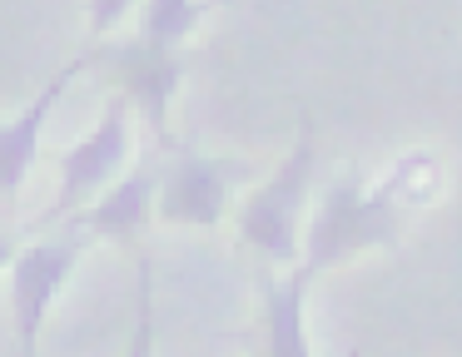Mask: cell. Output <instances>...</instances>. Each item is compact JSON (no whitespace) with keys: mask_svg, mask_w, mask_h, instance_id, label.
I'll return each mask as SVG.
<instances>
[{"mask_svg":"<svg viewBox=\"0 0 462 357\" xmlns=\"http://www.w3.org/2000/svg\"><path fill=\"white\" fill-rule=\"evenodd\" d=\"M393 233H398V198L388 188H363L358 178H343L323 194L319 214H313L299 268L319 278L338 263H353L368 248L393 243Z\"/></svg>","mask_w":462,"mask_h":357,"instance_id":"6da1fadb","label":"cell"},{"mask_svg":"<svg viewBox=\"0 0 462 357\" xmlns=\"http://www.w3.org/2000/svg\"><path fill=\"white\" fill-rule=\"evenodd\" d=\"M313 159H319L313 124H303L289 159L239 208V238L254 253L269 258V263H293L299 258V214H303V198H309V184H313Z\"/></svg>","mask_w":462,"mask_h":357,"instance_id":"7a4b0ae2","label":"cell"},{"mask_svg":"<svg viewBox=\"0 0 462 357\" xmlns=\"http://www.w3.org/2000/svg\"><path fill=\"white\" fill-rule=\"evenodd\" d=\"M75 263H80V238H51V243H31L15 253L11 263V323H15V352L35 357L60 288L70 283Z\"/></svg>","mask_w":462,"mask_h":357,"instance_id":"3957f363","label":"cell"},{"mask_svg":"<svg viewBox=\"0 0 462 357\" xmlns=\"http://www.w3.org/2000/svg\"><path fill=\"white\" fill-rule=\"evenodd\" d=\"M125 159H130V95L110 99L100 114V124L80 139L75 149L60 154V194L51 204V218H65L75 208H85L95 194L120 178Z\"/></svg>","mask_w":462,"mask_h":357,"instance_id":"277c9868","label":"cell"},{"mask_svg":"<svg viewBox=\"0 0 462 357\" xmlns=\"http://www.w3.org/2000/svg\"><path fill=\"white\" fill-rule=\"evenodd\" d=\"M90 65H95V55L65 60V65L45 79L41 95H35L15 119H5V124H0V198H5V204H15V198H21L25 178H31V169H35V154H41V139H45V124H51L55 105H60L65 89H70Z\"/></svg>","mask_w":462,"mask_h":357,"instance_id":"5b68a950","label":"cell"},{"mask_svg":"<svg viewBox=\"0 0 462 357\" xmlns=\"http://www.w3.org/2000/svg\"><path fill=\"white\" fill-rule=\"evenodd\" d=\"M110 75L120 85V95H130V105L150 119L160 144H174L170 139V105H174V89H180V55H174V45H154L144 35L125 40L110 55Z\"/></svg>","mask_w":462,"mask_h":357,"instance_id":"8992f818","label":"cell"},{"mask_svg":"<svg viewBox=\"0 0 462 357\" xmlns=\"http://www.w3.org/2000/svg\"><path fill=\"white\" fill-rule=\"evenodd\" d=\"M224 204H229V169L204 154H184L160 178V194H154V214L164 224L189 228H214L224 218Z\"/></svg>","mask_w":462,"mask_h":357,"instance_id":"52a82bcc","label":"cell"},{"mask_svg":"<svg viewBox=\"0 0 462 357\" xmlns=\"http://www.w3.org/2000/svg\"><path fill=\"white\" fill-rule=\"evenodd\" d=\"M154 194H160V178L150 169H134V174L115 178L105 194H95L85 208H75V224L85 233H100V238H120L130 243L154 214Z\"/></svg>","mask_w":462,"mask_h":357,"instance_id":"ba28073f","label":"cell"},{"mask_svg":"<svg viewBox=\"0 0 462 357\" xmlns=\"http://www.w3.org/2000/svg\"><path fill=\"white\" fill-rule=\"evenodd\" d=\"M313 278L293 268L289 278H263V327H269V357H309V323H303V303H309Z\"/></svg>","mask_w":462,"mask_h":357,"instance_id":"9c48e42d","label":"cell"},{"mask_svg":"<svg viewBox=\"0 0 462 357\" xmlns=\"http://www.w3.org/2000/svg\"><path fill=\"white\" fill-rule=\"evenodd\" d=\"M204 0H144V20H140V35L154 40V45H174L189 35L194 25L204 20Z\"/></svg>","mask_w":462,"mask_h":357,"instance_id":"30bf717a","label":"cell"},{"mask_svg":"<svg viewBox=\"0 0 462 357\" xmlns=\"http://www.w3.org/2000/svg\"><path fill=\"white\" fill-rule=\"evenodd\" d=\"M130 5H134V0H90V5H85V10H90V35L95 40L110 35V30L130 15Z\"/></svg>","mask_w":462,"mask_h":357,"instance_id":"8fae6325","label":"cell"},{"mask_svg":"<svg viewBox=\"0 0 462 357\" xmlns=\"http://www.w3.org/2000/svg\"><path fill=\"white\" fill-rule=\"evenodd\" d=\"M15 253H21V248H15V238H11V233H0V268H11Z\"/></svg>","mask_w":462,"mask_h":357,"instance_id":"7c38bea8","label":"cell"}]
</instances>
